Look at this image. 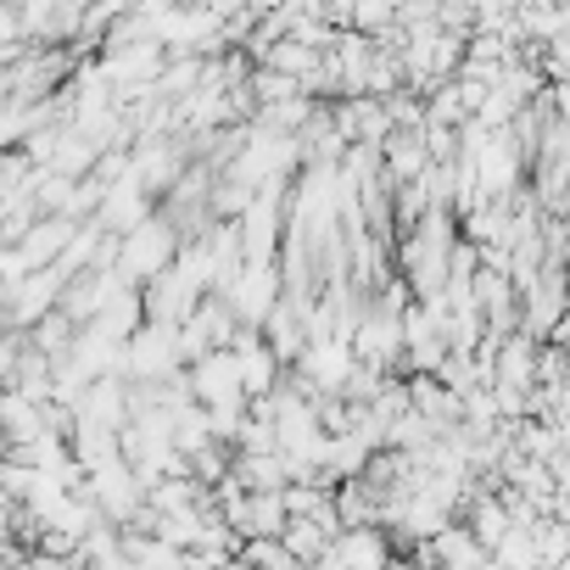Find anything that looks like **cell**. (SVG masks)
<instances>
[{
  "label": "cell",
  "mask_w": 570,
  "mask_h": 570,
  "mask_svg": "<svg viewBox=\"0 0 570 570\" xmlns=\"http://www.w3.org/2000/svg\"><path fill=\"white\" fill-rule=\"evenodd\" d=\"M174 257H179V240H174V229H168L163 218H146V224H135V229L118 240V274H124L129 285L157 279Z\"/></svg>",
  "instance_id": "cell-1"
},
{
  "label": "cell",
  "mask_w": 570,
  "mask_h": 570,
  "mask_svg": "<svg viewBox=\"0 0 570 570\" xmlns=\"http://www.w3.org/2000/svg\"><path fill=\"white\" fill-rule=\"evenodd\" d=\"M235 358H240V381H246V392L263 397V392L274 386V353L246 331V336H235Z\"/></svg>",
  "instance_id": "cell-4"
},
{
  "label": "cell",
  "mask_w": 570,
  "mask_h": 570,
  "mask_svg": "<svg viewBox=\"0 0 570 570\" xmlns=\"http://www.w3.org/2000/svg\"><path fill=\"white\" fill-rule=\"evenodd\" d=\"M107 229H118V235H129L135 224H146V185L129 174V179H118V185H107V196H101V213H96Z\"/></svg>",
  "instance_id": "cell-3"
},
{
  "label": "cell",
  "mask_w": 570,
  "mask_h": 570,
  "mask_svg": "<svg viewBox=\"0 0 570 570\" xmlns=\"http://www.w3.org/2000/svg\"><path fill=\"white\" fill-rule=\"evenodd\" d=\"M224 297H229V308H235L246 325H268L274 308H279V274H274V263H246V268L224 285Z\"/></svg>",
  "instance_id": "cell-2"
},
{
  "label": "cell",
  "mask_w": 570,
  "mask_h": 570,
  "mask_svg": "<svg viewBox=\"0 0 570 570\" xmlns=\"http://www.w3.org/2000/svg\"><path fill=\"white\" fill-rule=\"evenodd\" d=\"M129 409V397H124V386L118 381H107V375H96L90 381V397L79 403V420H96V425H118V414Z\"/></svg>",
  "instance_id": "cell-5"
}]
</instances>
